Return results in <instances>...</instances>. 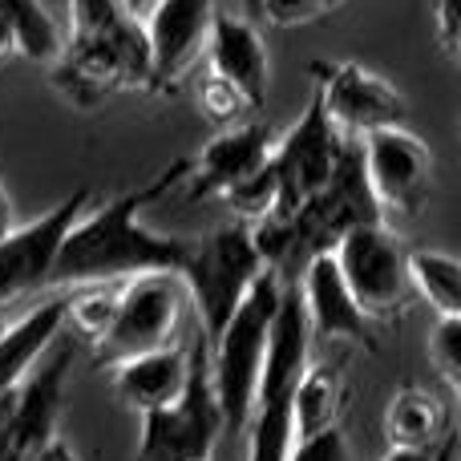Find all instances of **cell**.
<instances>
[{
	"label": "cell",
	"instance_id": "6da1fadb",
	"mask_svg": "<svg viewBox=\"0 0 461 461\" xmlns=\"http://www.w3.org/2000/svg\"><path fill=\"white\" fill-rule=\"evenodd\" d=\"M178 178H186V158L175 162L167 175H158L142 191L110 199L105 207L81 211L77 223L65 230L49 284L89 287V284H126V279L146 276V271H183L186 259H191L194 239L162 235V230L142 223V207L154 203Z\"/></svg>",
	"mask_w": 461,
	"mask_h": 461
},
{
	"label": "cell",
	"instance_id": "7a4b0ae2",
	"mask_svg": "<svg viewBox=\"0 0 461 461\" xmlns=\"http://www.w3.org/2000/svg\"><path fill=\"white\" fill-rule=\"evenodd\" d=\"M53 81L81 110L126 89H150L142 16L126 0H69V37L53 61Z\"/></svg>",
	"mask_w": 461,
	"mask_h": 461
},
{
	"label": "cell",
	"instance_id": "3957f363",
	"mask_svg": "<svg viewBox=\"0 0 461 461\" xmlns=\"http://www.w3.org/2000/svg\"><path fill=\"white\" fill-rule=\"evenodd\" d=\"M279 295H284V276L276 267H263L239 300V308L230 312L223 332L211 340V389H215L219 413H223V429L243 433L247 417H251Z\"/></svg>",
	"mask_w": 461,
	"mask_h": 461
},
{
	"label": "cell",
	"instance_id": "277c9868",
	"mask_svg": "<svg viewBox=\"0 0 461 461\" xmlns=\"http://www.w3.org/2000/svg\"><path fill=\"white\" fill-rule=\"evenodd\" d=\"M223 433L215 389H211V344L203 332L191 340L186 384L170 405L142 413L138 429V461H207Z\"/></svg>",
	"mask_w": 461,
	"mask_h": 461
},
{
	"label": "cell",
	"instance_id": "5b68a950",
	"mask_svg": "<svg viewBox=\"0 0 461 461\" xmlns=\"http://www.w3.org/2000/svg\"><path fill=\"white\" fill-rule=\"evenodd\" d=\"M259 271L263 259L251 243V230L239 219L191 243V259L178 276L186 284V300L199 312V332L207 344L223 332L230 312L239 308V300L247 295V287L255 284Z\"/></svg>",
	"mask_w": 461,
	"mask_h": 461
},
{
	"label": "cell",
	"instance_id": "8992f818",
	"mask_svg": "<svg viewBox=\"0 0 461 461\" xmlns=\"http://www.w3.org/2000/svg\"><path fill=\"white\" fill-rule=\"evenodd\" d=\"M183 308L186 284L178 271H146L118 284V312H113L110 332L97 340V365H113V360L175 344Z\"/></svg>",
	"mask_w": 461,
	"mask_h": 461
},
{
	"label": "cell",
	"instance_id": "52a82bcc",
	"mask_svg": "<svg viewBox=\"0 0 461 461\" xmlns=\"http://www.w3.org/2000/svg\"><path fill=\"white\" fill-rule=\"evenodd\" d=\"M384 223V211L376 203L373 186L365 175V158H360V142H348L340 162L332 167L328 183L312 194L308 203L295 207V247L300 251H332L336 239L348 235L357 227Z\"/></svg>",
	"mask_w": 461,
	"mask_h": 461
},
{
	"label": "cell",
	"instance_id": "ba28073f",
	"mask_svg": "<svg viewBox=\"0 0 461 461\" xmlns=\"http://www.w3.org/2000/svg\"><path fill=\"white\" fill-rule=\"evenodd\" d=\"M312 89H316L324 113L332 118V126L357 142L376 130L405 126L409 118L405 94L357 61H316L312 65Z\"/></svg>",
	"mask_w": 461,
	"mask_h": 461
},
{
	"label": "cell",
	"instance_id": "9c48e42d",
	"mask_svg": "<svg viewBox=\"0 0 461 461\" xmlns=\"http://www.w3.org/2000/svg\"><path fill=\"white\" fill-rule=\"evenodd\" d=\"M332 259L340 267L344 284H348L352 300L360 303L368 320H393L409 295L405 276V247L397 243L384 223L357 227L348 235L336 239Z\"/></svg>",
	"mask_w": 461,
	"mask_h": 461
},
{
	"label": "cell",
	"instance_id": "30bf717a",
	"mask_svg": "<svg viewBox=\"0 0 461 461\" xmlns=\"http://www.w3.org/2000/svg\"><path fill=\"white\" fill-rule=\"evenodd\" d=\"M348 142L352 138H344L340 130L332 126V118L324 113L316 89H312L308 110L300 113V122H295L284 138L271 142V170H276L284 211H295L300 203H308L312 194L328 183V175H332V167L340 162Z\"/></svg>",
	"mask_w": 461,
	"mask_h": 461
},
{
	"label": "cell",
	"instance_id": "8fae6325",
	"mask_svg": "<svg viewBox=\"0 0 461 461\" xmlns=\"http://www.w3.org/2000/svg\"><path fill=\"white\" fill-rule=\"evenodd\" d=\"M360 158L384 215H421L433 194V154L405 126H389L360 138Z\"/></svg>",
	"mask_w": 461,
	"mask_h": 461
},
{
	"label": "cell",
	"instance_id": "7c38bea8",
	"mask_svg": "<svg viewBox=\"0 0 461 461\" xmlns=\"http://www.w3.org/2000/svg\"><path fill=\"white\" fill-rule=\"evenodd\" d=\"M89 207V191H73L57 207H49L41 219L24 227H13L0 239V308L41 292L53 279V263L61 251L65 230L77 223V215Z\"/></svg>",
	"mask_w": 461,
	"mask_h": 461
},
{
	"label": "cell",
	"instance_id": "4fadbf2b",
	"mask_svg": "<svg viewBox=\"0 0 461 461\" xmlns=\"http://www.w3.org/2000/svg\"><path fill=\"white\" fill-rule=\"evenodd\" d=\"M215 0H150L142 16V37L150 53V89L170 94L207 53V32Z\"/></svg>",
	"mask_w": 461,
	"mask_h": 461
},
{
	"label": "cell",
	"instance_id": "5bb4252c",
	"mask_svg": "<svg viewBox=\"0 0 461 461\" xmlns=\"http://www.w3.org/2000/svg\"><path fill=\"white\" fill-rule=\"evenodd\" d=\"M271 142H276V134L259 113L235 122V126H223L199 150V158H186L191 199H223L230 186L251 178L271 158Z\"/></svg>",
	"mask_w": 461,
	"mask_h": 461
},
{
	"label": "cell",
	"instance_id": "9a60e30c",
	"mask_svg": "<svg viewBox=\"0 0 461 461\" xmlns=\"http://www.w3.org/2000/svg\"><path fill=\"white\" fill-rule=\"evenodd\" d=\"M303 303L312 340H340V344H373V320L360 312L336 267L332 251H312L303 263V284L295 287Z\"/></svg>",
	"mask_w": 461,
	"mask_h": 461
},
{
	"label": "cell",
	"instance_id": "2e32d148",
	"mask_svg": "<svg viewBox=\"0 0 461 461\" xmlns=\"http://www.w3.org/2000/svg\"><path fill=\"white\" fill-rule=\"evenodd\" d=\"M203 57H207V69L215 77H223L227 86H235L251 102L255 113L267 105L271 61H267V45H263L251 16H235V13L215 8L211 32H207V53Z\"/></svg>",
	"mask_w": 461,
	"mask_h": 461
},
{
	"label": "cell",
	"instance_id": "e0dca14e",
	"mask_svg": "<svg viewBox=\"0 0 461 461\" xmlns=\"http://www.w3.org/2000/svg\"><path fill=\"white\" fill-rule=\"evenodd\" d=\"M53 357H41L21 381L13 384V441L21 454L32 446L49 441L61 421V401H65V373L73 365V348H49Z\"/></svg>",
	"mask_w": 461,
	"mask_h": 461
},
{
	"label": "cell",
	"instance_id": "ac0fdd59",
	"mask_svg": "<svg viewBox=\"0 0 461 461\" xmlns=\"http://www.w3.org/2000/svg\"><path fill=\"white\" fill-rule=\"evenodd\" d=\"M110 368V384L113 397L126 409H134L138 417L162 409L183 393L186 384V368H191V344H167V348H150L138 357L113 360Z\"/></svg>",
	"mask_w": 461,
	"mask_h": 461
},
{
	"label": "cell",
	"instance_id": "d6986e66",
	"mask_svg": "<svg viewBox=\"0 0 461 461\" xmlns=\"http://www.w3.org/2000/svg\"><path fill=\"white\" fill-rule=\"evenodd\" d=\"M65 300L69 295H53V300L29 308L8 328H0V389H13L57 344V336L65 332Z\"/></svg>",
	"mask_w": 461,
	"mask_h": 461
},
{
	"label": "cell",
	"instance_id": "ffe728a7",
	"mask_svg": "<svg viewBox=\"0 0 461 461\" xmlns=\"http://www.w3.org/2000/svg\"><path fill=\"white\" fill-rule=\"evenodd\" d=\"M449 433L446 405L433 397L429 389L405 384L389 397L384 409V438L397 449H433Z\"/></svg>",
	"mask_w": 461,
	"mask_h": 461
},
{
	"label": "cell",
	"instance_id": "44dd1931",
	"mask_svg": "<svg viewBox=\"0 0 461 461\" xmlns=\"http://www.w3.org/2000/svg\"><path fill=\"white\" fill-rule=\"evenodd\" d=\"M348 384L336 365H308L292 393V441L340 425Z\"/></svg>",
	"mask_w": 461,
	"mask_h": 461
},
{
	"label": "cell",
	"instance_id": "7402d4cb",
	"mask_svg": "<svg viewBox=\"0 0 461 461\" xmlns=\"http://www.w3.org/2000/svg\"><path fill=\"white\" fill-rule=\"evenodd\" d=\"M0 24L16 45V57L53 65L65 49V32L49 16L45 0H0Z\"/></svg>",
	"mask_w": 461,
	"mask_h": 461
},
{
	"label": "cell",
	"instance_id": "603a6c76",
	"mask_svg": "<svg viewBox=\"0 0 461 461\" xmlns=\"http://www.w3.org/2000/svg\"><path fill=\"white\" fill-rule=\"evenodd\" d=\"M405 276L433 316H461V263L449 251H405Z\"/></svg>",
	"mask_w": 461,
	"mask_h": 461
},
{
	"label": "cell",
	"instance_id": "cb8c5ba5",
	"mask_svg": "<svg viewBox=\"0 0 461 461\" xmlns=\"http://www.w3.org/2000/svg\"><path fill=\"white\" fill-rule=\"evenodd\" d=\"M118 312V284H89L73 287V295L65 300V328L81 336V340H102L113 324Z\"/></svg>",
	"mask_w": 461,
	"mask_h": 461
},
{
	"label": "cell",
	"instance_id": "d4e9b609",
	"mask_svg": "<svg viewBox=\"0 0 461 461\" xmlns=\"http://www.w3.org/2000/svg\"><path fill=\"white\" fill-rule=\"evenodd\" d=\"M429 365L449 389L461 393V316H438L429 332Z\"/></svg>",
	"mask_w": 461,
	"mask_h": 461
},
{
	"label": "cell",
	"instance_id": "484cf974",
	"mask_svg": "<svg viewBox=\"0 0 461 461\" xmlns=\"http://www.w3.org/2000/svg\"><path fill=\"white\" fill-rule=\"evenodd\" d=\"M199 105L215 126H235V122H243V118H255L251 102H247L235 86H227L223 77H215V73H207V81L199 86Z\"/></svg>",
	"mask_w": 461,
	"mask_h": 461
},
{
	"label": "cell",
	"instance_id": "4316f807",
	"mask_svg": "<svg viewBox=\"0 0 461 461\" xmlns=\"http://www.w3.org/2000/svg\"><path fill=\"white\" fill-rule=\"evenodd\" d=\"M344 0H263L259 16L276 29H295V24H312L320 16L336 13Z\"/></svg>",
	"mask_w": 461,
	"mask_h": 461
},
{
	"label": "cell",
	"instance_id": "83f0119b",
	"mask_svg": "<svg viewBox=\"0 0 461 461\" xmlns=\"http://www.w3.org/2000/svg\"><path fill=\"white\" fill-rule=\"evenodd\" d=\"M287 461H348V441H344V429L332 425V429H320L312 438L292 441V454Z\"/></svg>",
	"mask_w": 461,
	"mask_h": 461
},
{
	"label": "cell",
	"instance_id": "f1b7e54d",
	"mask_svg": "<svg viewBox=\"0 0 461 461\" xmlns=\"http://www.w3.org/2000/svg\"><path fill=\"white\" fill-rule=\"evenodd\" d=\"M433 13V37H438L441 53L457 57L461 53V0H429Z\"/></svg>",
	"mask_w": 461,
	"mask_h": 461
},
{
	"label": "cell",
	"instance_id": "f546056e",
	"mask_svg": "<svg viewBox=\"0 0 461 461\" xmlns=\"http://www.w3.org/2000/svg\"><path fill=\"white\" fill-rule=\"evenodd\" d=\"M21 461H81V454L61 438V433H53L49 441H41V446H32L29 454H21Z\"/></svg>",
	"mask_w": 461,
	"mask_h": 461
},
{
	"label": "cell",
	"instance_id": "4dcf8cb0",
	"mask_svg": "<svg viewBox=\"0 0 461 461\" xmlns=\"http://www.w3.org/2000/svg\"><path fill=\"white\" fill-rule=\"evenodd\" d=\"M16 227V215H13V199H8V186L0 183V239Z\"/></svg>",
	"mask_w": 461,
	"mask_h": 461
},
{
	"label": "cell",
	"instance_id": "1f68e13d",
	"mask_svg": "<svg viewBox=\"0 0 461 461\" xmlns=\"http://www.w3.org/2000/svg\"><path fill=\"white\" fill-rule=\"evenodd\" d=\"M433 461H461V449H457V438L446 433V438L433 446Z\"/></svg>",
	"mask_w": 461,
	"mask_h": 461
},
{
	"label": "cell",
	"instance_id": "d6a6232c",
	"mask_svg": "<svg viewBox=\"0 0 461 461\" xmlns=\"http://www.w3.org/2000/svg\"><path fill=\"white\" fill-rule=\"evenodd\" d=\"M381 461H433V449H397V446H389V454H384Z\"/></svg>",
	"mask_w": 461,
	"mask_h": 461
},
{
	"label": "cell",
	"instance_id": "836d02e7",
	"mask_svg": "<svg viewBox=\"0 0 461 461\" xmlns=\"http://www.w3.org/2000/svg\"><path fill=\"white\" fill-rule=\"evenodd\" d=\"M13 57H16V45H13V37H8V29L0 24V69H5Z\"/></svg>",
	"mask_w": 461,
	"mask_h": 461
},
{
	"label": "cell",
	"instance_id": "e575fe53",
	"mask_svg": "<svg viewBox=\"0 0 461 461\" xmlns=\"http://www.w3.org/2000/svg\"><path fill=\"white\" fill-rule=\"evenodd\" d=\"M263 0H243V16H259Z\"/></svg>",
	"mask_w": 461,
	"mask_h": 461
},
{
	"label": "cell",
	"instance_id": "d590c367",
	"mask_svg": "<svg viewBox=\"0 0 461 461\" xmlns=\"http://www.w3.org/2000/svg\"><path fill=\"white\" fill-rule=\"evenodd\" d=\"M126 5H130V8H134V13H142V8H146V5H150V0H126Z\"/></svg>",
	"mask_w": 461,
	"mask_h": 461
},
{
	"label": "cell",
	"instance_id": "8d00e7d4",
	"mask_svg": "<svg viewBox=\"0 0 461 461\" xmlns=\"http://www.w3.org/2000/svg\"><path fill=\"white\" fill-rule=\"evenodd\" d=\"M0 461H21V454H5V457H0Z\"/></svg>",
	"mask_w": 461,
	"mask_h": 461
},
{
	"label": "cell",
	"instance_id": "74e56055",
	"mask_svg": "<svg viewBox=\"0 0 461 461\" xmlns=\"http://www.w3.org/2000/svg\"><path fill=\"white\" fill-rule=\"evenodd\" d=\"M207 461H211V457H207Z\"/></svg>",
	"mask_w": 461,
	"mask_h": 461
}]
</instances>
